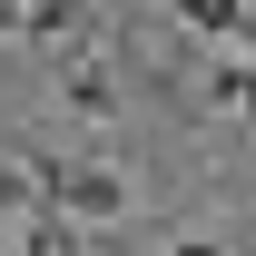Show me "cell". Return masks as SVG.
<instances>
[{"label": "cell", "mask_w": 256, "mask_h": 256, "mask_svg": "<svg viewBox=\"0 0 256 256\" xmlns=\"http://www.w3.org/2000/svg\"><path fill=\"white\" fill-rule=\"evenodd\" d=\"M20 256H98L89 226H69L60 207H30V236H20Z\"/></svg>", "instance_id": "obj_3"}, {"label": "cell", "mask_w": 256, "mask_h": 256, "mask_svg": "<svg viewBox=\"0 0 256 256\" xmlns=\"http://www.w3.org/2000/svg\"><path fill=\"white\" fill-rule=\"evenodd\" d=\"M20 40L79 60V50H98V10H89V0H20Z\"/></svg>", "instance_id": "obj_1"}, {"label": "cell", "mask_w": 256, "mask_h": 256, "mask_svg": "<svg viewBox=\"0 0 256 256\" xmlns=\"http://www.w3.org/2000/svg\"><path fill=\"white\" fill-rule=\"evenodd\" d=\"M158 256H226L217 236H188V246H158Z\"/></svg>", "instance_id": "obj_7"}, {"label": "cell", "mask_w": 256, "mask_h": 256, "mask_svg": "<svg viewBox=\"0 0 256 256\" xmlns=\"http://www.w3.org/2000/svg\"><path fill=\"white\" fill-rule=\"evenodd\" d=\"M0 40H20V0H0Z\"/></svg>", "instance_id": "obj_8"}, {"label": "cell", "mask_w": 256, "mask_h": 256, "mask_svg": "<svg viewBox=\"0 0 256 256\" xmlns=\"http://www.w3.org/2000/svg\"><path fill=\"white\" fill-rule=\"evenodd\" d=\"M178 20H188V30H207V40H226V50H246V30H256L246 0H178Z\"/></svg>", "instance_id": "obj_4"}, {"label": "cell", "mask_w": 256, "mask_h": 256, "mask_svg": "<svg viewBox=\"0 0 256 256\" xmlns=\"http://www.w3.org/2000/svg\"><path fill=\"white\" fill-rule=\"evenodd\" d=\"M30 217V178H20V158H0V226Z\"/></svg>", "instance_id": "obj_6"}, {"label": "cell", "mask_w": 256, "mask_h": 256, "mask_svg": "<svg viewBox=\"0 0 256 256\" xmlns=\"http://www.w3.org/2000/svg\"><path fill=\"white\" fill-rule=\"evenodd\" d=\"M207 108H246V60H236V50L207 69Z\"/></svg>", "instance_id": "obj_5"}, {"label": "cell", "mask_w": 256, "mask_h": 256, "mask_svg": "<svg viewBox=\"0 0 256 256\" xmlns=\"http://www.w3.org/2000/svg\"><path fill=\"white\" fill-rule=\"evenodd\" d=\"M60 108H69V118H98V128L118 118V79H108V60H98V50H79V60L60 69Z\"/></svg>", "instance_id": "obj_2"}]
</instances>
